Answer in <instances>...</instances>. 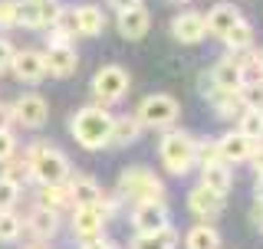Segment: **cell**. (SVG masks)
Returning <instances> with one entry per match:
<instances>
[{"label":"cell","mask_w":263,"mask_h":249,"mask_svg":"<svg viewBox=\"0 0 263 249\" xmlns=\"http://www.w3.org/2000/svg\"><path fill=\"white\" fill-rule=\"evenodd\" d=\"M13 154H16V138H13V131H0V164L10 161Z\"/></svg>","instance_id":"cell-36"},{"label":"cell","mask_w":263,"mask_h":249,"mask_svg":"<svg viewBox=\"0 0 263 249\" xmlns=\"http://www.w3.org/2000/svg\"><path fill=\"white\" fill-rule=\"evenodd\" d=\"M23 233V220L13 210H0V243H16Z\"/></svg>","instance_id":"cell-31"},{"label":"cell","mask_w":263,"mask_h":249,"mask_svg":"<svg viewBox=\"0 0 263 249\" xmlns=\"http://www.w3.org/2000/svg\"><path fill=\"white\" fill-rule=\"evenodd\" d=\"M0 177L4 180H10V184H16L23 190V184H30L33 180V174H30V164H27V157H10V161H4V171H0Z\"/></svg>","instance_id":"cell-30"},{"label":"cell","mask_w":263,"mask_h":249,"mask_svg":"<svg viewBox=\"0 0 263 249\" xmlns=\"http://www.w3.org/2000/svg\"><path fill=\"white\" fill-rule=\"evenodd\" d=\"M208 164H224L217 151V141H197V168H208Z\"/></svg>","instance_id":"cell-34"},{"label":"cell","mask_w":263,"mask_h":249,"mask_svg":"<svg viewBox=\"0 0 263 249\" xmlns=\"http://www.w3.org/2000/svg\"><path fill=\"white\" fill-rule=\"evenodd\" d=\"M13 109H10V105H0V131H10L13 128Z\"/></svg>","instance_id":"cell-40"},{"label":"cell","mask_w":263,"mask_h":249,"mask_svg":"<svg viewBox=\"0 0 263 249\" xmlns=\"http://www.w3.org/2000/svg\"><path fill=\"white\" fill-rule=\"evenodd\" d=\"M224 203H227L224 194H214V190H208L204 184L191 187V194H187V210H191L201 223L217 220L220 213H224Z\"/></svg>","instance_id":"cell-13"},{"label":"cell","mask_w":263,"mask_h":249,"mask_svg":"<svg viewBox=\"0 0 263 249\" xmlns=\"http://www.w3.org/2000/svg\"><path fill=\"white\" fill-rule=\"evenodd\" d=\"M175 4H187V0H175Z\"/></svg>","instance_id":"cell-46"},{"label":"cell","mask_w":263,"mask_h":249,"mask_svg":"<svg viewBox=\"0 0 263 249\" xmlns=\"http://www.w3.org/2000/svg\"><path fill=\"white\" fill-rule=\"evenodd\" d=\"M10 109H13V118L30 131H40L46 125V118H49V105H46V98L40 92H20Z\"/></svg>","instance_id":"cell-9"},{"label":"cell","mask_w":263,"mask_h":249,"mask_svg":"<svg viewBox=\"0 0 263 249\" xmlns=\"http://www.w3.org/2000/svg\"><path fill=\"white\" fill-rule=\"evenodd\" d=\"M142 125H138L135 115H119V118H112V135H109V144L112 148H128L135 144L138 138H142Z\"/></svg>","instance_id":"cell-22"},{"label":"cell","mask_w":263,"mask_h":249,"mask_svg":"<svg viewBox=\"0 0 263 249\" xmlns=\"http://www.w3.org/2000/svg\"><path fill=\"white\" fill-rule=\"evenodd\" d=\"M132 230L135 233H158V230L171 226V210L164 200H152V203H135L132 206Z\"/></svg>","instance_id":"cell-10"},{"label":"cell","mask_w":263,"mask_h":249,"mask_svg":"<svg viewBox=\"0 0 263 249\" xmlns=\"http://www.w3.org/2000/svg\"><path fill=\"white\" fill-rule=\"evenodd\" d=\"M211 82L220 89V92H237V89L243 86V72H240V63H237V56H224V59L214 63V69L208 72Z\"/></svg>","instance_id":"cell-18"},{"label":"cell","mask_w":263,"mask_h":249,"mask_svg":"<svg viewBox=\"0 0 263 249\" xmlns=\"http://www.w3.org/2000/svg\"><path fill=\"white\" fill-rule=\"evenodd\" d=\"M20 27V0H0V30Z\"/></svg>","instance_id":"cell-33"},{"label":"cell","mask_w":263,"mask_h":249,"mask_svg":"<svg viewBox=\"0 0 263 249\" xmlns=\"http://www.w3.org/2000/svg\"><path fill=\"white\" fill-rule=\"evenodd\" d=\"M13 56H16L13 43H10L7 36H0V72H10V63H13Z\"/></svg>","instance_id":"cell-37"},{"label":"cell","mask_w":263,"mask_h":249,"mask_svg":"<svg viewBox=\"0 0 263 249\" xmlns=\"http://www.w3.org/2000/svg\"><path fill=\"white\" fill-rule=\"evenodd\" d=\"M105 10L99 4H76V7H63V16H60V27L66 36H102V30H105Z\"/></svg>","instance_id":"cell-6"},{"label":"cell","mask_w":263,"mask_h":249,"mask_svg":"<svg viewBox=\"0 0 263 249\" xmlns=\"http://www.w3.org/2000/svg\"><path fill=\"white\" fill-rule=\"evenodd\" d=\"M142 0H109V7H115V13L119 10H128V7H138Z\"/></svg>","instance_id":"cell-42"},{"label":"cell","mask_w":263,"mask_h":249,"mask_svg":"<svg viewBox=\"0 0 263 249\" xmlns=\"http://www.w3.org/2000/svg\"><path fill=\"white\" fill-rule=\"evenodd\" d=\"M181 233L175 226H164L158 233H135L132 236V249H178Z\"/></svg>","instance_id":"cell-23"},{"label":"cell","mask_w":263,"mask_h":249,"mask_svg":"<svg viewBox=\"0 0 263 249\" xmlns=\"http://www.w3.org/2000/svg\"><path fill=\"white\" fill-rule=\"evenodd\" d=\"M105 223H109V217H105L102 206H76L69 217V226H72V236H79L82 243L86 239H99L105 233Z\"/></svg>","instance_id":"cell-11"},{"label":"cell","mask_w":263,"mask_h":249,"mask_svg":"<svg viewBox=\"0 0 263 249\" xmlns=\"http://www.w3.org/2000/svg\"><path fill=\"white\" fill-rule=\"evenodd\" d=\"M240 20H243V16H240V10H237L234 4L220 0V4H214L208 10V16H204V23H208V36H220V39H224Z\"/></svg>","instance_id":"cell-17"},{"label":"cell","mask_w":263,"mask_h":249,"mask_svg":"<svg viewBox=\"0 0 263 249\" xmlns=\"http://www.w3.org/2000/svg\"><path fill=\"white\" fill-rule=\"evenodd\" d=\"M253 203L263 206V177H257V187H253Z\"/></svg>","instance_id":"cell-43"},{"label":"cell","mask_w":263,"mask_h":249,"mask_svg":"<svg viewBox=\"0 0 263 249\" xmlns=\"http://www.w3.org/2000/svg\"><path fill=\"white\" fill-rule=\"evenodd\" d=\"M10 72L20 82H40L46 79V59L43 53H36V49H16L13 63H10Z\"/></svg>","instance_id":"cell-16"},{"label":"cell","mask_w":263,"mask_h":249,"mask_svg":"<svg viewBox=\"0 0 263 249\" xmlns=\"http://www.w3.org/2000/svg\"><path fill=\"white\" fill-rule=\"evenodd\" d=\"M158 157L164 164V171L175 174V177H184L197 168V138L191 131L181 128H168L158 138Z\"/></svg>","instance_id":"cell-3"},{"label":"cell","mask_w":263,"mask_h":249,"mask_svg":"<svg viewBox=\"0 0 263 249\" xmlns=\"http://www.w3.org/2000/svg\"><path fill=\"white\" fill-rule=\"evenodd\" d=\"M211 105H214V112H217L224 121H234V118H240V115H243L240 92H217V95L211 98Z\"/></svg>","instance_id":"cell-29"},{"label":"cell","mask_w":263,"mask_h":249,"mask_svg":"<svg viewBox=\"0 0 263 249\" xmlns=\"http://www.w3.org/2000/svg\"><path fill=\"white\" fill-rule=\"evenodd\" d=\"M250 223H253V230H260V233H263V206L253 203V210H250Z\"/></svg>","instance_id":"cell-41"},{"label":"cell","mask_w":263,"mask_h":249,"mask_svg":"<svg viewBox=\"0 0 263 249\" xmlns=\"http://www.w3.org/2000/svg\"><path fill=\"white\" fill-rule=\"evenodd\" d=\"M119 197L122 200H128L132 206L135 203H152V200H164V180L155 174L152 168H145V164H132L119 174Z\"/></svg>","instance_id":"cell-4"},{"label":"cell","mask_w":263,"mask_h":249,"mask_svg":"<svg viewBox=\"0 0 263 249\" xmlns=\"http://www.w3.org/2000/svg\"><path fill=\"white\" fill-rule=\"evenodd\" d=\"M40 206H46V210H53V213L72 210L69 184H46V187H40Z\"/></svg>","instance_id":"cell-26"},{"label":"cell","mask_w":263,"mask_h":249,"mask_svg":"<svg viewBox=\"0 0 263 249\" xmlns=\"http://www.w3.org/2000/svg\"><path fill=\"white\" fill-rule=\"evenodd\" d=\"M128 86H132V79H128V72L122 69V66H102V69H96V76H92V95H96V105H102V109H109V105L115 102H122V98L128 95Z\"/></svg>","instance_id":"cell-7"},{"label":"cell","mask_w":263,"mask_h":249,"mask_svg":"<svg viewBox=\"0 0 263 249\" xmlns=\"http://www.w3.org/2000/svg\"><path fill=\"white\" fill-rule=\"evenodd\" d=\"M197 184H204L208 190H214V194H224L234 187V171L227 168V164H208V168H201V180Z\"/></svg>","instance_id":"cell-24"},{"label":"cell","mask_w":263,"mask_h":249,"mask_svg":"<svg viewBox=\"0 0 263 249\" xmlns=\"http://www.w3.org/2000/svg\"><path fill=\"white\" fill-rule=\"evenodd\" d=\"M16 200H20V187L0 177V210H13Z\"/></svg>","instance_id":"cell-35"},{"label":"cell","mask_w":263,"mask_h":249,"mask_svg":"<svg viewBox=\"0 0 263 249\" xmlns=\"http://www.w3.org/2000/svg\"><path fill=\"white\" fill-rule=\"evenodd\" d=\"M112 118L115 115L109 109H102V105H82L69 118V131H72V138H76L79 148H86V151H102V148H109Z\"/></svg>","instance_id":"cell-1"},{"label":"cell","mask_w":263,"mask_h":249,"mask_svg":"<svg viewBox=\"0 0 263 249\" xmlns=\"http://www.w3.org/2000/svg\"><path fill=\"white\" fill-rule=\"evenodd\" d=\"M27 164H30V174L40 187L46 184H66L72 177V168H69V157H66L56 144H46V141H33L27 148Z\"/></svg>","instance_id":"cell-2"},{"label":"cell","mask_w":263,"mask_h":249,"mask_svg":"<svg viewBox=\"0 0 263 249\" xmlns=\"http://www.w3.org/2000/svg\"><path fill=\"white\" fill-rule=\"evenodd\" d=\"M43 59H46V76H56V79H69L72 72L79 69V53H76V46H72V43L46 46Z\"/></svg>","instance_id":"cell-15"},{"label":"cell","mask_w":263,"mask_h":249,"mask_svg":"<svg viewBox=\"0 0 263 249\" xmlns=\"http://www.w3.org/2000/svg\"><path fill=\"white\" fill-rule=\"evenodd\" d=\"M66 184H69L72 210H76V206H96V203H102V187H99V180L89 177V174H76V177H69Z\"/></svg>","instance_id":"cell-21"},{"label":"cell","mask_w":263,"mask_h":249,"mask_svg":"<svg viewBox=\"0 0 263 249\" xmlns=\"http://www.w3.org/2000/svg\"><path fill=\"white\" fill-rule=\"evenodd\" d=\"M224 46H227V53H230V56L253 49V27H250L247 20H240V23H237V27L224 36Z\"/></svg>","instance_id":"cell-28"},{"label":"cell","mask_w":263,"mask_h":249,"mask_svg":"<svg viewBox=\"0 0 263 249\" xmlns=\"http://www.w3.org/2000/svg\"><path fill=\"white\" fill-rule=\"evenodd\" d=\"M115 30H119L122 39H132V43L145 39V33L152 30V13H148V7L138 4V7H128V10H119L115 13Z\"/></svg>","instance_id":"cell-12"},{"label":"cell","mask_w":263,"mask_h":249,"mask_svg":"<svg viewBox=\"0 0 263 249\" xmlns=\"http://www.w3.org/2000/svg\"><path fill=\"white\" fill-rule=\"evenodd\" d=\"M82 249H119V243H115V239H109V236H99V239H86V243H82Z\"/></svg>","instance_id":"cell-39"},{"label":"cell","mask_w":263,"mask_h":249,"mask_svg":"<svg viewBox=\"0 0 263 249\" xmlns=\"http://www.w3.org/2000/svg\"><path fill=\"white\" fill-rule=\"evenodd\" d=\"M237 92H240L243 109H263V79L260 82H247V86L237 89Z\"/></svg>","instance_id":"cell-32"},{"label":"cell","mask_w":263,"mask_h":249,"mask_svg":"<svg viewBox=\"0 0 263 249\" xmlns=\"http://www.w3.org/2000/svg\"><path fill=\"white\" fill-rule=\"evenodd\" d=\"M257 72H260V79H263V46L257 49Z\"/></svg>","instance_id":"cell-44"},{"label":"cell","mask_w":263,"mask_h":249,"mask_svg":"<svg viewBox=\"0 0 263 249\" xmlns=\"http://www.w3.org/2000/svg\"><path fill=\"white\" fill-rule=\"evenodd\" d=\"M23 249H49V246H43V243H30V246H23Z\"/></svg>","instance_id":"cell-45"},{"label":"cell","mask_w":263,"mask_h":249,"mask_svg":"<svg viewBox=\"0 0 263 249\" xmlns=\"http://www.w3.org/2000/svg\"><path fill=\"white\" fill-rule=\"evenodd\" d=\"M27 230L36 243H46V239H53L60 233V213H53V210H46V206L36 203L27 217Z\"/></svg>","instance_id":"cell-20"},{"label":"cell","mask_w":263,"mask_h":249,"mask_svg":"<svg viewBox=\"0 0 263 249\" xmlns=\"http://www.w3.org/2000/svg\"><path fill=\"white\" fill-rule=\"evenodd\" d=\"M135 118H138L142 128L168 131V128H175L178 118H181V102L175 95H168V92H152V95H145L142 102H138Z\"/></svg>","instance_id":"cell-5"},{"label":"cell","mask_w":263,"mask_h":249,"mask_svg":"<svg viewBox=\"0 0 263 249\" xmlns=\"http://www.w3.org/2000/svg\"><path fill=\"white\" fill-rule=\"evenodd\" d=\"M171 36L184 46H194L201 39H208V23H204V13L197 10H181L171 20Z\"/></svg>","instance_id":"cell-14"},{"label":"cell","mask_w":263,"mask_h":249,"mask_svg":"<svg viewBox=\"0 0 263 249\" xmlns=\"http://www.w3.org/2000/svg\"><path fill=\"white\" fill-rule=\"evenodd\" d=\"M247 161H250V168L257 171V177H263V141H260V144H253V151H250Z\"/></svg>","instance_id":"cell-38"},{"label":"cell","mask_w":263,"mask_h":249,"mask_svg":"<svg viewBox=\"0 0 263 249\" xmlns=\"http://www.w3.org/2000/svg\"><path fill=\"white\" fill-rule=\"evenodd\" d=\"M63 16L60 0H20V27L27 30H49Z\"/></svg>","instance_id":"cell-8"},{"label":"cell","mask_w":263,"mask_h":249,"mask_svg":"<svg viewBox=\"0 0 263 249\" xmlns=\"http://www.w3.org/2000/svg\"><path fill=\"white\" fill-rule=\"evenodd\" d=\"M217 151H220V161L227 164H247V157H250V151H253V141H247L240 131H227V135H220L217 138Z\"/></svg>","instance_id":"cell-19"},{"label":"cell","mask_w":263,"mask_h":249,"mask_svg":"<svg viewBox=\"0 0 263 249\" xmlns=\"http://www.w3.org/2000/svg\"><path fill=\"white\" fill-rule=\"evenodd\" d=\"M237 131L253 141V144H260L263 141V109H243V115L237 118Z\"/></svg>","instance_id":"cell-27"},{"label":"cell","mask_w":263,"mask_h":249,"mask_svg":"<svg viewBox=\"0 0 263 249\" xmlns=\"http://www.w3.org/2000/svg\"><path fill=\"white\" fill-rule=\"evenodd\" d=\"M184 249H220V233L211 223H194L184 233Z\"/></svg>","instance_id":"cell-25"}]
</instances>
